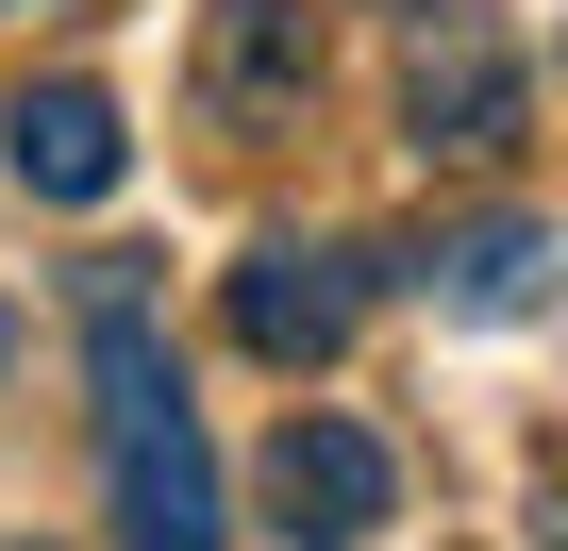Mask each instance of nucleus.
I'll return each instance as SVG.
<instances>
[{
    "instance_id": "1",
    "label": "nucleus",
    "mask_w": 568,
    "mask_h": 551,
    "mask_svg": "<svg viewBox=\"0 0 568 551\" xmlns=\"http://www.w3.org/2000/svg\"><path fill=\"white\" fill-rule=\"evenodd\" d=\"M84 385H101L118 551H217V468H201V418H184V368L151 335V285H134V267L84 285Z\"/></svg>"
},
{
    "instance_id": "5",
    "label": "nucleus",
    "mask_w": 568,
    "mask_h": 551,
    "mask_svg": "<svg viewBox=\"0 0 568 551\" xmlns=\"http://www.w3.org/2000/svg\"><path fill=\"white\" fill-rule=\"evenodd\" d=\"M551 267H568V234H551L535 201H485V217H435V234H418L402 285H418L435 318H535V302H551Z\"/></svg>"
},
{
    "instance_id": "10",
    "label": "nucleus",
    "mask_w": 568,
    "mask_h": 551,
    "mask_svg": "<svg viewBox=\"0 0 568 551\" xmlns=\"http://www.w3.org/2000/svg\"><path fill=\"white\" fill-rule=\"evenodd\" d=\"M18 551H34V534H18Z\"/></svg>"
},
{
    "instance_id": "7",
    "label": "nucleus",
    "mask_w": 568,
    "mask_h": 551,
    "mask_svg": "<svg viewBox=\"0 0 568 551\" xmlns=\"http://www.w3.org/2000/svg\"><path fill=\"white\" fill-rule=\"evenodd\" d=\"M0 167H18L34 201H118L134 134H118L101 84H18V101H0Z\"/></svg>"
},
{
    "instance_id": "9",
    "label": "nucleus",
    "mask_w": 568,
    "mask_h": 551,
    "mask_svg": "<svg viewBox=\"0 0 568 551\" xmlns=\"http://www.w3.org/2000/svg\"><path fill=\"white\" fill-rule=\"evenodd\" d=\"M0 368H18V302H0Z\"/></svg>"
},
{
    "instance_id": "6",
    "label": "nucleus",
    "mask_w": 568,
    "mask_h": 551,
    "mask_svg": "<svg viewBox=\"0 0 568 551\" xmlns=\"http://www.w3.org/2000/svg\"><path fill=\"white\" fill-rule=\"evenodd\" d=\"M302 101H318V0H217L201 18V118L284 134Z\"/></svg>"
},
{
    "instance_id": "4",
    "label": "nucleus",
    "mask_w": 568,
    "mask_h": 551,
    "mask_svg": "<svg viewBox=\"0 0 568 551\" xmlns=\"http://www.w3.org/2000/svg\"><path fill=\"white\" fill-rule=\"evenodd\" d=\"M251 501H267V534H302V551H352V534H385L402 468H385V435H368V418H318V401H302V418L267 435Z\"/></svg>"
},
{
    "instance_id": "8",
    "label": "nucleus",
    "mask_w": 568,
    "mask_h": 551,
    "mask_svg": "<svg viewBox=\"0 0 568 551\" xmlns=\"http://www.w3.org/2000/svg\"><path fill=\"white\" fill-rule=\"evenodd\" d=\"M0 18H84V0H0Z\"/></svg>"
},
{
    "instance_id": "2",
    "label": "nucleus",
    "mask_w": 568,
    "mask_h": 551,
    "mask_svg": "<svg viewBox=\"0 0 568 551\" xmlns=\"http://www.w3.org/2000/svg\"><path fill=\"white\" fill-rule=\"evenodd\" d=\"M402 134L435 167H501L535 134V68H518V34L485 18V0H418L402 18Z\"/></svg>"
},
{
    "instance_id": "3",
    "label": "nucleus",
    "mask_w": 568,
    "mask_h": 551,
    "mask_svg": "<svg viewBox=\"0 0 568 551\" xmlns=\"http://www.w3.org/2000/svg\"><path fill=\"white\" fill-rule=\"evenodd\" d=\"M234 351H267V368H335L352 351V318H368V251L352 234H267L251 267H234Z\"/></svg>"
}]
</instances>
